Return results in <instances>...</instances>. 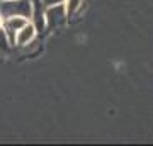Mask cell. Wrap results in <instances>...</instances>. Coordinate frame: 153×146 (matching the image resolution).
Masks as SVG:
<instances>
[{"mask_svg":"<svg viewBox=\"0 0 153 146\" xmlns=\"http://www.w3.org/2000/svg\"><path fill=\"white\" fill-rule=\"evenodd\" d=\"M0 14L4 17L22 16L29 19L33 16L31 0H0Z\"/></svg>","mask_w":153,"mask_h":146,"instance_id":"1","label":"cell"},{"mask_svg":"<svg viewBox=\"0 0 153 146\" xmlns=\"http://www.w3.org/2000/svg\"><path fill=\"white\" fill-rule=\"evenodd\" d=\"M66 19V10L65 4H55V5H48L44 12V24L48 27H56L61 26Z\"/></svg>","mask_w":153,"mask_h":146,"instance_id":"2","label":"cell"},{"mask_svg":"<svg viewBox=\"0 0 153 146\" xmlns=\"http://www.w3.org/2000/svg\"><path fill=\"white\" fill-rule=\"evenodd\" d=\"M27 22H29V19L27 17H22V16L5 17V21H4V33H5L7 39H9V44H16V33L19 29H22Z\"/></svg>","mask_w":153,"mask_h":146,"instance_id":"3","label":"cell"},{"mask_svg":"<svg viewBox=\"0 0 153 146\" xmlns=\"http://www.w3.org/2000/svg\"><path fill=\"white\" fill-rule=\"evenodd\" d=\"M34 36H36V27H34V24L27 22L22 29H19L16 33V43L19 46H26L34 39Z\"/></svg>","mask_w":153,"mask_h":146,"instance_id":"4","label":"cell"},{"mask_svg":"<svg viewBox=\"0 0 153 146\" xmlns=\"http://www.w3.org/2000/svg\"><path fill=\"white\" fill-rule=\"evenodd\" d=\"M63 4H65L66 17H71L76 10H78V9H80V5H82V0H65Z\"/></svg>","mask_w":153,"mask_h":146,"instance_id":"5","label":"cell"},{"mask_svg":"<svg viewBox=\"0 0 153 146\" xmlns=\"http://www.w3.org/2000/svg\"><path fill=\"white\" fill-rule=\"evenodd\" d=\"M63 2H65V0H43V4L46 7L48 5H55V4H63Z\"/></svg>","mask_w":153,"mask_h":146,"instance_id":"6","label":"cell"}]
</instances>
